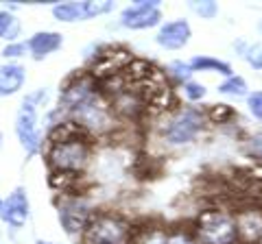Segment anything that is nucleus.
I'll return each instance as SVG.
<instances>
[{
  "mask_svg": "<svg viewBox=\"0 0 262 244\" xmlns=\"http://www.w3.org/2000/svg\"><path fill=\"white\" fill-rule=\"evenodd\" d=\"M247 61H249V66H253L256 70H262V44H256L247 53Z\"/></svg>",
  "mask_w": 262,
  "mask_h": 244,
  "instance_id": "obj_24",
  "label": "nucleus"
},
{
  "mask_svg": "<svg viewBox=\"0 0 262 244\" xmlns=\"http://www.w3.org/2000/svg\"><path fill=\"white\" fill-rule=\"evenodd\" d=\"M203 125V118L199 111L194 109H186L182 113L168 122V129H166V137L173 144H184V142H190L192 137L199 133V129Z\"/></svg>",
  "mask_w": 262,
  "mask_h": 244,
  "instance_id": "obj_5",
  "label": "nucleus"
},
{
  "mask_svg": "<svg viewBox=\"0 0 262 244\" xmlns=\"http://www.w3.org/2000/svg\"><path fill=\"white\" fill-rule=\"evenodd\" d=\"M170 70L175 72L177 79H188V75H190V66H186V63H173Z\"/></svg>",
  "mask_w": 262,
  "mask_h": 244,
  "instance_id": "obj_28",
  "label": "nucleus"
},
{
  "mask_svg": "<svg viewBox=\"0 0 262 244\" xmlns=\"http://www.w3.org/2000/svg\"><path fill=\"white\" fill-rule=\"evenodd\" d=\"M11 22H13V18L7 11H0V37H3L7 31H9V27H11Z\"/></svg>",
  "mask_w": 262,
  "mask_h": 244,
  "instance_id": "obj_29",
  "label": "nucleus"
},
{
  "mask_svg": "<svg viewBox=\"0 0 262 244\" xmlns=\"http://www.w3.org/2000/svg\"><path fill=\"white\" fill-rule=\"evenodd\" d=\"M249 109L258 120H262V92H253L249 96Z\"/></svg>",
  "mask_w": 262,
  "mask_h": 244,
  "instance_id": "obj_25",
  "label": "nucleus"
},
{
  "mask_svg": "<svg viewBox=\"0 0 262 244\" xmlns=\"http://www.w3.org/2000/svg\"><path fill=\"white\" fill-rule=\"evenodd\" d=\"M232 116H234V111H232V107H227V105H214L212 111H210V118L214 120V122H219V125L227 122Z\"/></svg>",
  "mask_w": 262,
  "mask_h": 244,
  "instance_id": "obj_21",
  "label": "nucleus"
},
{
  "mask_svg": "<svg viewBox=\"0 0 262 244\" xmlns=\"http://www.w3.org/2000/svg\"><path fill=\"white\" fill-rule=\"evenodd\" d=\"M24 83V70L22 66H3L0 68V96L15 94Z\"/></svg>",
  "mask_w": 262,
  "mask_h": 244,
  "instance_id": "obj_14",
  "label": "nucleus"
},
{
  "mask_svg": "<svg viewBox=\"0 0 262 244\" xmlns=\"http://www.w3.org/2000/svg\"><path fill=\"white\" fill-rule=\"evenodd\" d=\"M146 107V103L140 94L136 92H129V89H125L122 94L114 96V109H116L118 113H122V116H138L142 109Z\"/></svg>",
  "mask_w": 262,
  "mask_h": 244,
  "instance_id": "obj_15",
  "label": "nucleus"
},
{
  "mask_svg": "<svg viewBox=\"0 0 262 244\" xmlns=\"http://www.w3.org/2000/svg\"><path fill=\"white\" fill-rule=\"evenodd\" d=\"M48 157H51V164L57 170L75 173V170L85 166V161H88V144H85V140H72V142L53 144L51 155Z\"/></svg>",
  "mask_w": 262,
  "mask_h": 244,
  "instance_id": "obj_4",
  "label": "nucleus"
},
{
  "mask_svg": "<svg viewBox=\"0 0 262 244\" xmlns=\"http://www.w3.org/2000/svg\"><path fill=\"white\" fill-rule=\"evenodd\" d=\"M134 61L131 59V55L127 51H112V53H105L96 59L94 68H92V75L96 79H110V77H116L120 75L122 70H125L129 63Z\"/></svg>",
  "mask_w": 262,
  "mask_h": 244,
  "instance_id": "obj_8",
  "label": "nucleus"
},
{
  "mask_svg": "<svg viewBox=\"0 0 262 244\" xmlns=\"http://www.w3.org/2000/svg\"><path fill=\"white\" fill-rule=\"evenodd\" d=\"M44 92H37L29 96L27 101H24L22 109L18 113V122H15V131H18V137L22 146L27 149L29 153H35L39 149V133H37V127H35V120H37V101L44 99Z\"/></svg>",
  "mask_w": 262,
  "mask_h": 244,
  "instance_id": "obj_3",
  "label": "nucleus"
},
{
  "mask_svg": "<svg viewBox=\"0 0 262 244\" xmlns=\"http://www.w3.org/2000/svg\"><path fill=\"white\" fill-rule=\"evenodd\" d=\"M196 238L201 244H234L238 238L236 221L225 211H203L196 221Z\"/></svg>",
  "mask_w": 262,
  "mask_h": 244,
  "instance_id": "obj_2",
  "label": "nucleus"
},
{
  "mask_svg": "<svg viewBox=\"0 0 262 244\" xmlns=\"http://www.w3.org/2000/svg\"><path fill=\"white\" fill-rule=\"evenodd\" d=\"M140 244H168V235L164 231H149V233H144Z\"/></svg>",
  "mask_w": 262,
  "mask_h": 244,
  "instance_id": "obj_23",
  "label": "nucleus"
},
{
  "mask_svg": "<svg viewBox=\"0 0 262 244\" xmlns=\"http://www.w3.org/2000/svg\"><path fill=\"white\" fill-rule=\"evenodd\" d=\"M249 151H251L258 159H262V135H256V137H253L251 144H249Z\"/></svg>",
  "mask_w": 262,
  "mask_h": 244,
  "instance_id": "obj_30",
  "label": "nucleus"
},
{
  "mask_svg": "<svg viewBox=\"0 0 262 244\" xmlns=\"http://www.w3.org/2000/svg\"><path fill=\"white\" fill-rule=\"evenodd\" d=\"M192 9L201 15V18H214L216 5L214 3H192Z\"/></svg>",
  "mask_w": 262,
  "mask_h": 244,
  "instance_id": "obj_22",
  "label": "nucleus"
},
{
  "mask_svg": "<svg viewBox=\"0 0 262 244\" xmlns=\"http://www.w3.org/2000/svg\"><path fill=\"white\" fill-rule=\"evenodd\" d=\"M59 221L68 233H77L88 227V207L79 201H70L59 209Z\"/></svg>",
  "mask_w": 262,
  "mask_h": 244,
  "instance_id": "obj_11",
  "label": "nucleus"
},
{
  "mask_svg": "<svg viewBox=\"0 0 262 244\" xmlns=\"http://www.w3.org/2000/svg\"><path fill=\"white\" fill-rule=\"evenodd\" d=\"M190 68H194V70H216V72H221V75H229V72H232V68H229L227 63L219 61V59H212V57H196V59H192Z\"/></svg>",
  "mask_w": 262,
  "mask_h": 244,
  "instance_id": "obj_18",
  "label": "nucleus"
},
{
  "mask_svg": "<svg viewBox=\"0 0 262 244\" xmlns=\"http://www.w3.org/2000/svg\"><path fill=\"white\" fill-rule=\"evenodd\" d=\"M5 223H9L13 227H22L29 218V201H27V194L24 190H15L9 199L3 203V211H0Z\"/></svg>",
  "mask_w": 262,
  "mask_h": 244,
  "instance_id": "obj_9",
  "label": "nucleus"
},
{
  "mask_svg": "<svg viewBox=\"0 0 262 244\" xmlns=\"http://www.w3.org/2000/svg\"><path fill=\"white\" fill-rule=\"evenodd\" d=\"M0 211H3V201H0Z\"/></svg>",
  "mask_w": 262,
  "mask_h": 244,
  "instance_id": "obj_32",
  "label": "nucleus"
},
{
  "mask_svg": "<svg viewBox=\"0 0 262 244\" xmlns=\"http://www.w3.org/2000/svg\"><path fill=\"white\" fill-rule=\"evenodd\" d=\"M61 46V35L59 33H37L31 37L29 42V51L37 57V59H42L46 57L48 53L57 51V48Z\"/></svg>",
  "mask_w": 262,
  "mask_h": 244,
  "instance_id": "obj_16",
  "label": "nucleus"
},
{
  "mask_svg": "<svg viewBox=\"0 0 262 244\" xmlns=\"http://www.w3.org/2000/svg\"><path fill=\"white\" fill-rule=\"evenodd\" d=\"M83 127L75 125V122H61L51 131V142L61 144V142H72V140H83Z\"/></svg>",
  "mask_w": 262,
  "mask_h": 244,
  "instance_id": "obj_17",
  "label": "nucleus"
},
{
  "mask_svg": "<svg viewBox=\"0 0 262 244\" xmlns=\"http://www.w3.org/2000/svg\"><path fill=\"white\" fill-rule=\"evenodd\" d=\"M110 9H112V3H66V5H57L53 13L57 20L72 22V20L94 18L98 13H107Z\"/></svg>",
  "mask_w": 262,
  "mask_h": 244,
  "instance_id": "obj_6",
  "label": "nucleus"
},
{
  "mask_svg": "<svg viewBox=\"0 0 262 244\" xmlns=\"http://www.w3.org/2000/svg\"><path fill=\"white\" fill-rule=\"evenodd\" d=\"M188 37H190V27L186 20H175L164 24L162 31L158 33V44L168 48V51H177V48L186 46Z\"/></svg>",
  "mask_w": 262,
  "mask_h": 244,
  "instance_id": "obj_10",
  "label": "nucleus"
},
{
  "mask_svg": "<svg viewBox=\"0 0 262 244\" xmlns=\"http://www.w3.org/2000/svg\"><path fill=\"white\" fill-rule=\"evenodd\" d=\"M168 244H194L186 233H173L168 235Z\"/></svg>",
  "mask_w": 262,
  "mask_h": 244,
  "instance_id": "obj_31",
  "label": "nucleus"
},
{
  "mask_svg": "<svg viewBox=\"0 0 262 244\" xmlns=\"http://www.w3.org/2000/svg\"><path fill=\"white\" fill-rule=\"evenodd\" d=\"M160 22V11H158V3H146L140 0L134 7H129L122 13V24L127 29H149L155 27Z\"/></svg>",
  "mask_w": 262,
  "mask_h": 244,
  "instance_id": "obj_7",
  "label": "nucleus"
},
{
  "mask_svg": "<svg viewBox=\"0 0 262 244\" xmlns=\"http://www.w3.org/2000/svg\"><path fill=\"white\" fill-rule=\"evenodd\" d=\"M219 92L229 94V96H243L245 92H247V85H245V81L241 77H229L225 83H221Z\"/></svg>",
  "mask_w": 262,
  "mask_h": 244,
  "instance_id": "obj_19",
  "label": "nucleus"
},
{
  "mask_svg": "<svg viewBox=\"0 0 262 244\" xmlns=\"http://www.w3.org/2000/svg\"><path fill=\"white\" fill-rule=\"evenodd\" d=\"M24 51H27V46H24V44H11V46L5 48L3 55H5V57H20Z\"/></svg>",
  "mask_w": 262,
  "mask_h": 244,
  "instance_id": "obj_27",
  "label": "nucleus"
},
{
  "mask_svg": "<svg viewBox=\"0 0 262 244\" xmlns=\"http://www.w3.org/2000/svg\"><path fill=\"white\" fill-rule=\"evenodd\" d=\"M186 96H188L190 101H199V99H203V96H206V87L199 85V83H188V85H186Z\"/></svg>",
  "mask_w": 262,
  "mask_h": 244,
  "instance_id": "obj_26",
  "label": "nucleus"
},
{
  "mask_svg": "<svg viewBox=\"0 0 262 244\" xmlns=\"http://www.w3.org/2000/svg\"><path fill=\"white\" fill-rule=\"evenodd\" d=\"M75 111H77V118L81 120V125H85V127H96L98 129V127L110 125L107 111H105V107L94 99V96H90L85 103H81L79 107H75Z\"/></svg>",
  "mask_w": 262,
  "mask_h": 244,
  "instance_id": "obj_13",
  "label": "nucleus"
},
{
  "mask_svg": "<svg viewBox=\"0 0 262 244\" xmlns=\"http://www.w3.org/2000/svg\"><path fill=\"white\" fill-rule=\"evenodd\" d=\"M37 244H51V242H37Z\"/></svg>",
  "mask_w": 262,
  "mask_h": 244,
  "instance_id": "obj_33",
  "label": "nucleus"
},
{
  "mask_svg": "<svg viewBox=\"0 0 262 244\" xmlns=\"http://www.w3.org/2000/svg\"><path fill=\"white\" fill-rule=\"evenodd\" d=\"M129 240V223L114 214H98L90 218L88 227L83 229V244H127Z\"/></svg>",
  "mask_w": 262,
  "mask_h": 244,
  "instance_id": "obj_1",
  "label": "nucleus"
},
{
  "mask_svg": "<svg viewBox=\"0 0 262 244\" xmlns=\"http://www.w3.org/2000/svg\"><path fill=\"white\" fill-rule=\"evenodd\" d=\"M236 229L245 242H258L262 238V211L258 209H245L236 218Z\"/></svg>",
  "mask_w": 262,
  "mask_h": 244,
  "instance_id": "obj_12",
  "label": "nucleus"
},
{
  "mask_svg": "<svg viewBox=\"0 0 262 244\" xmlns=\"http://www.w3.org/2000/svg\"><path fill=\"white\" fill-rule=\"evenodd\" d=\"M77 181V175L75 173H63V170H59V173H55L53 179H51V183L55 185V188H70L72 183Z\"/></svg>",
  "mask_w": 262,
  "mask_h": 244,
  "instance_id": "obj_20",
  "label": "nucleus"
}]
</instances>
